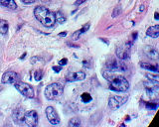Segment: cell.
<instances>
[{"label":"cell","mask_w":159,"mask_h":127,"mask_svg":"<svg viewBox=\"0 0 159 127\" xmlns=\"http://www.w3.org/2000/svg\"><path fill=\"white\" fill-rule=\"evenodd\" d=\"M104 77L107 78L108 81V87L111 91L124 92L129 88V83L125 77L122 76H117L115 73L111 72H104Z\"/></svg>","instance_id":"cell-1"},{"label":"cell","mask_w":159,"mask_h":127,"mask_svg":"<svg viewBox=\"0 0 159 127\" xmlns=\"http://www.w3.org/2000/svg\"><path fill=\"white\" fill-rule=\"evenodd\" d=\"M34 15L36 19L45 27H53L56 23L55 14L44 6H37L34 9Z\"/></svg>","instance_id":"cell-2"},{"label":"cell","mask_w":159,"mask_h":127,"mask_svg":"<svg viewBox=\"0 0 159 127\" xmlns=\"http://www.w3.org/2000/svg\"><path fill=\"white\" fill-rule=\"evenodd\" d=\"M63 92H64V88L62 87V84L55 83L48 85L46 88V89H45V96L49 100H56L61 98Z\"/></svg>","instance_id":"cell-3"},{"label":"cell","mask_w":159,"mask_h":127,"mask_svg":"<svg viewBox=\"0 0 159 127\" xmlns=\"http://www.w3.org/2000/svg\"><path fill=\"white\" fill-rule=\"evenodd\" d=\"M107 68L111 73H123L127 70L126 65L119 60L112 59L111 62L107 63Z\"/></svg>","instance_id":"cell-4"},{"label":"cell","mask_w":159,"mask_h":127,"mask_svg":"<svg viewBox=\"0 0 159 127\" xmlns=\"http://www.w3.org/2000/svg\"><path fill=\"white\" fill-rule=\"evenodd\" d=\"M14 85H15V88H16L17 91L20 92L22 95H24L28 98H34V89L32 88V87L30 84L18 81L14 84Z\"/></svg>","instance_id":"cell-5"},{"label":"cell","mask_w":159,"mask_h":127,"mask_svg":"<svg viewBox=\"0 0 159 127\" xmlns=\"http://www.w3.org/2000/svg\"><path fill=\"white\" fill-rule=\"evenodd\" d=\"M127 99H128L127 96H119V95L111 96L108 99V107L111 110H116L120 106H122L127 101Z\"/></svg>","instance_id":"cell-6"},{"label":"cell","mask_w":159,"mask_h":127,"mask_svg":"<svg viewBox=\"0 0 159 127\" xmlns=\"http://www.w3.org/2000/svg\"><path fill=\"white\" fill-rule=\"evenodd\" d=\"M116 57L119 60H126L129 58L130 55V45L128 43L122 44L116 48L115 50Z\"/></svg>","instance_id":"cell-7"},{"label":"cell","mask_w":159,"mask_h":127,"mask_svg":"<svg viewBox=\"0 0 159 127\" xmlns=\"http://www.w3.org/2000/svg\"><path fill=\"white\" fill-rule=\"evenodd\" d=\"M24 123L30 127H34L38 124V114L35 110L27 111L24 114Z\"/></svg>","instance_id":"cell-8"},{"label":"cell","mask_w":159,"mask_h":127,"mask_svg":"<svg viewBox=\"0 0 159 127\" xmlns=\"http://www.w3.org/2000/svg\"><path fill=\"white\" fill-rule=\"evenodd\" d=\"M46 116L49 122L53 125H58L60 123V117L53 106H48L46 108Z\"/></svg>","instance_id":"cell-9"},{"label":"cell","mask_w":159,"mask_h":127,"mask_svg":"<svg viewBox=\"0 0 159 127\" xmlns=\"http://www.w3.org/2000/svg\"><path fill=\"white\" fill-rule=\"evenodd\" d=\"M19 81V74L15 72H6L2 76V84H15Z\"/></svg>","instance_id":"cell-10"},{"label":"cell","mask_w":159,"mask_h":127,"mask_svg":"<svg viewBox=\"0 0 159 127\" xmlns=\"http://www.w3.org/2000/svg\"><path fill=\"white\" fill-rule=\"evenodd\" d=\"M66 78H67L68 81H70V83L84 81L86 78V74L84 72H71V73L68 74Z\"/></svg>","instance_id":"cell-11"},{"label":"cell","mask_w":159,"mask_h":127,"mask_svg":"<svg viewBox=\"0 0 159 127\" xmlns=\"http://www.w3.org/2000/svg\"><path fill=\"white\" fill-rule=\"evenodd\" d=\"M143 52H144V54L147 56L148 58L152 59V60H158L159 58V53L157 49L153 46H144L143 47Z\"/></svg>","instance_id":"cell-12"},{"label":"cell","mask_w":159,"mask_h":127,"mask_svg":"<svg viewBox=\"0 0 159 127\" xmlns=\"http://www.w3.org/2000/svg\"><path fill=\"white\" fill-rule=\"evenodd\" d=\"M145 85H146V92L149 98H158V84L156 83L152 84V81H151V85H147L146 84H145Z\"/></svg>","instance_id":"cell-13"},{"label":"cell","mask_w":159,"mask_h":127,"mask_svg":"<svg viewBox=\"0 0 159 127\" xmlns=\"http://www.w3.org/2000/svg\"><path fill=\"white\" fill-rule=\"evenodd\" d=\"M24 111L22 108H17V109L14 110L13 112V118L14 121L17 123V124H24Z\"/></svg>","instance_id":"cell-14"},{"label":"cell","mask_w":159,"mask_h":127,"mask_svg":"<svg viewBox=\"0 0 159 127\" xmlns=\"http://www.w3.org/2000/svg\"><path fill=\"white\" fill-rule=\"evenodd\" d=\"M147 36L151 37V38H157L159 36V25H154L151 26L146 31Z\"/></svg>","instance_id":"cell-15"},{"label":"cell","mask_w":159,"mask_h":127,"mask_svg":"<svg viewBox=\"0 0 159 127\" xmlns=\"http://www.w3.org/2000/svg\"><path fill=\"white\" fill-rule=\"evenodd\" d=\"M90 29V24H85L84 26H83V28L82 29H80V30H77L76 32H74V34L73 36H72V38H73V40H78L80 37H81L83 34H85V33L88 31V30Z\"/></svg>","instance_id":"cell-16"},{"label":"cell","mask_w":159,"mask_h":127,"mask_svg":"<svg viewBox=\"0 0 159 127\" xmlns=\"http://www.w3.org/2000/svg\"><path fill=\"white\" fill-rule=\"evenodd\" d=\"M0 6H4L10 9L17 8V4L14 0H0Z\"/></svg>","instance_id":"cell-17"},{"label":"cell","mask_w":159,"mask_h":127,"mask_svg":"<svg viewBox=\"0 0 159 127\" xmlns=\"http://www.w3.org/2000/svg\"><path fill=\"white\" fill-rule=\"evenodd\" d=\"M8 28H9L8 22L6 20L0 19V34L5 35L6 33L8 32Z\"/></svg>","instance_id":"cell-18"},{"label":"cell","mask_w":159,"mask_h":127,"mask_svg":"<svg viewBox=\"0 0 159 127\" xmlns=\"http://www.w3.org/2000/svg\"><path fill=\"white\" fill-rule=\"evenodd\" d=\"M140 67L141 68H143L144 70H151V72H157L158 70V67L157 66H153L151 65V63H140Z\"/></svg>","instance_id":"cell-19"},{"label":"cell","mask_w":159,"mask_h":127,"mask_svg":"<svg viewBox=\"0 0 159 127\" xmlns=\"http://www.w3.org/2000/svg\"><path fill=\"white\" fill-rule=\"evenodd\" d=\"M55 18H56V22H58L60 24L64 23V22H66V20H67L66 16L61 12V11H58V12L55 14Z\"/></svg>","instance_id":"cell-20"},{"label":"cell","mask_w":159,"mask_h":127,"mask_svg":"<svg viewBox=\"0 0 159 127\" xmlns=\"http://www.w3.org/2000/svg\"><path fill=\"white\" fill-rule=\"evenodd\" d=\"M81 99H82V101L84 102V103H88V102H90V101H92L93 98H92V95H90V93L84 92V93H83V94L81 95Z\"/></svg>","instance_id":"cell-21"},{"label":"cell","mask_w":159,"mask_h":127,"mask_svg":"<svg viewBox=\"0 0 159 127\" xmlns=\"http://www.w3.org/2000/svg\"><path fill=\"white\" fill-rule=\"evenodd\" d=\"M69 127H78L81 125V120L79 118L75 117V118H72L71 120L69 121Z\"/></svg>","instance_id":"cell-22"},{"label":"cell","mask_w":159,"mask_h":127,"mask_svg":"<svg viewBox=\"0 0 159 127\" xmlns=\"http://www.w3.org/2000/svg\"><path fill=\"white\" fill-rule=\"evenodd\" d=\"M146 77L148 78L149 81H153V83H156L158 84V81H159V77H158V74H146Z\"/></svg>","instance_id":"cell-23"},{"label":"cell","mask_w":159,"mask_h":127,"mask_svg":"<svg viewBox=\"0 0 159 127\" xmlns=\"http://www.w3.org/2000/svg\"><path fill=\"white\" fill-rule=\"evenodd\" d=\"M120 13H122V6L117 5L115 8V10H113V12H112V17L115 18L116 16H119Z\"/></svg>","instance_id":"cell-24"},{"label":"cell","mask_w":159,"mask_h":127,"mask_svg":"<svg viewBox=\"0 0 159 127\" xmlns=\"http://www.w3.org/2000/svg\"><path fill=\"white\" fill-rule=\"evenodd\" d=\"M43 77V73H42V70H36L35 73H34V78H35L36 81H40L41 78H42Z\"/></svg>","instance_id":"cell-25"},{"label":"cell","mask_w":159,"mask_h":127,"mask_svg":"<svg viewBox=\"0 0 159 127\" xmlns=\"http://www.w3.org/2000/svg\"><path fill=\"white\" fill-rule=\"evenodd\" d=\"M67 63H68V59H62L61 61L59 62V66H61V67H63V66H66L67 65Z\"/></svg>","instance_id":"cell-26"},{"label":"cell","mask_w":159,"mask_h":127,"mask_svg":"<svg viewBox=\"0 0 159 127\" xmlns=\"http://www.w3.org/2000/svg\"><path fill=\"white\" fill-rule=\"evenodd\" d=\"M146 105H147V107H148V108H151V109H155V108H156L157 107V104L156 103H154V104H152V103H147L146 104Z\"/></svg>","instance_id":"cell-27"},{"label":"cell","mask_w":159,"mask_h":127,"mask_svg":"<svg viewBox=\"0 0 159 127\" xmlns=\"http://www.w3.org/2000/svg\"><path fill=\"white\" fill-rule=\"evenodd\" d=\"M53 70H54L56 73H59L60 70H62V67L61 66H57V67L55 66V67H53Z\"/></svg>","instance_id":"cell-28"},{"label":"cell","mask_w":159,"mask_h":127,"mask_svg":"<svg viewBox=\"0 0 159 127\" xmlns=\"http://www.w3.org/2000/svg\"><path fill=\"white\" fill-rule=\"evenodd\" d=\"M86 1H87V0H77V1L75 2V5H76V6L81 5V4H83L84 2H86Z\"/></svg>","instance_id":"cell-29"},{"label":"cell","mask_w":159,"mask_h":127,"mask_svg":"<svg viewBox=\"0 0 159 127\" xmlns=\"http://www.w3.org/2000/svg\"><path fill=\"white\" fill-rule=\"evenodd\" d=\"M21 1L25 3V4H31V3L35 2V0H21Z\"/></svg>","instance_id":"cell-30"},{"label":"cell","mask_w":159,"mask_h":127,"mask_svg":"<svg viewBox=\"0 0 159 127\" xmlns=\"http://www.w3.org/2000/svg\"><path fill=\"white\" fill-rule=\"evenodd\" d=\"M66 35H67V32H66V31L64 32V33H61V34H59V36H60V37H63V36L65 37Z\"/></svg>","instance_id":"cell-31"}]
</instances>
